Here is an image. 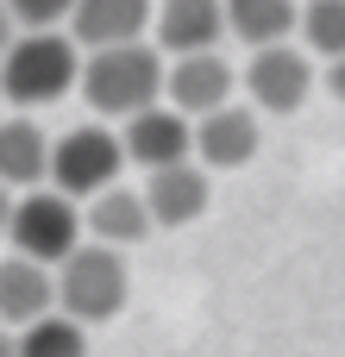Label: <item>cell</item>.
<instances>
[{"mask_svg":"<svg viewBox=\"0 0 345 357\" xmlns=\"http://www.w3.org/2000/svg\"><path fill=\"white\" fill-rule=\"evenodd\" d=\"M163 56L151 50V44H107V50H88V63H82V100L94 107V113H107V119H132V113H145V107H157L163 100Z\"/></svg>","mask_w":345,"mask_h":357,"instance_id":"1","label":"cell"},{"mask_svg":"<svg viewBox=\"0 0 345 357\" xmlns=\"http://www.w3.org/2000/svg\"><path fill=\"white\" fill-rule=\"evenodd\" d=\"M82 82V50L63 31H19L0 56V94L13 107H50Z\"/></svg>","mask_w":345,"mask_h":357,"instance_id":"2","label":"cell"},{"mask_svg":"<svg viewBox=\"0 0 345 357\" xmlns=\"http://www.w3.org/2000/svg\"><path fill=\"white\" fill-rule=\"evenodd\" d=\"M57 307L82 326H101L126 307V257L119 245H75L63 264H57Z\"/></svg>","mask_w":345,"mask_h":357,"instance_id":"3","label":"cell"},{"mask_svg":"<svg viewBox=\"0 0 345 357\" xmlns=\"http://www.w3.org/2000/svg\"><path fill=\"white\" fill-rule=\"evenodd\" d=\"M119 169H126V138L119 132H107V126H75V132H63L57 144H50V182L75 201V195H101V188H113L119 182Z\"/></svg>","mask_w":345,"mask_h":357,"instance_id":"4","label":"cell"},{"mask_svg":"<svg viewBox=\"0 0 345 357\" xmlns=\"http://www.w3.org/2000/svg\"><path fill=\"white\" fill-rule=\"evenodd\" d=\"M6 245L19 257H38V264H63L75 245H82V213L63 188H38L25 201H13V226H6Z\"/></svg>","mask_w":345,"mask_h":357,"instance_id":"5","label":"cell"},{"mask_svg":"<svg viewBox=\"0 0 345 357\" xmlns=\"http://www.w3.org/2000/svg\"><path fill=\"white\" fill-rule=\"evenodd\" d=\"M245 88L264 113H295L314 94V63L295 44H258L251 63H245Z\"/></svg>","mask_w":345,"mask_h":357,"instance_id":"6","label":"cell"},{"mask_svg":"<svg viewBox=\"0 0 345 357\" xmlns=\"http://www.w3.org/2000/svg\"><path fill=\"white\" fill-rule=\"evenodd\" d=\"M126 163H145V169H170V163H189L195 157V126H189V113H176V107H145V113H132L126 119Z\"/></svg>","mask_w":345,"mask_h":357,"instance_id":"7","label":"cell"},{"mask_svg":"<svg viewBox=\"0 0 345 357\" xmlns=\"http://www.w3.org/2000/svg\"><path fill=\"white\" fill-rule=\"evenodd\" d=\"M163 100H170L176 113H189V119H201V113L226 107V100H233V63H226L220 50L176 56V63H170V75H163Z\"/></svg>","mask_w":345,"mask_h":357,"instance_id":"8","label":"cell"},{"mask_svg":"<svg viewBox=\"0 0 345 357\" xmlns=\"http://www.w3.org/2000/svg\"><path fill=\"white\" fill-rule=\"evenodd\" d=\"M44 314H57V270L38 257H19V251L0 257V320L19 333Z\"/></svg>","mask_w":345,"mask_h":357,"instance_id":"9","label":"cell"},{"mask_svg":"<svg viewBox=\"0 0 345 357\" xmlns=\"http://www.w3.org/2000/svg\"><path fill=\"white\" fill-rule=\"evenodd\" d=\"M195 157H201V169H239V163H251L258 157V113H245V107H214V113H201L195 119Z\"/></svg>","mask_w":345,"mask_h":357,"instance_id":"10","label":"cell"},{"mask_svg":"<svg viewBox=\"0 0 345 357\" xmlns=\"http://www.w3.org/2000/svg\"><path fill=\"white\" fill-rule=\"evenodd\" d=\"M226 38V0H157V44L170 56L220 50Z\"/></svg>","mask_w":345,"mask_h":357,"instance_id":"11","label":"cell"},{"mask_svg":"<svg viewBox=\"0 0 345 357\" xmlns=\"http://www.w3.org/2000/svg\"><path fill=\"white\" fill-rule=\"evenodd\" d=\"M145 19H157V0H75V13H69V38L88 44V50L138 44V38H145Z\"/></svg>","mask_w":345,"mask_h":357,"instance_id":"12","label":"cell"},{"mask_svg":"<svg viewBox=\"0 0 345 357\" xmlns=\"http://www.w3.org/2000/svg\"><path fill=\"white\" fill-rule=\"evenodd\" d=\"M145 207H151L157 226H189V220H201V213H207V169H195V157H189V163H170V169H151Z\"/></svg>","mask_w":345,"mask_h":357,"instance_id":"13","label":"cell"},{"mask_svg":"<svg viewBox=\"0 0 345 357\" xmlns=\"http://www.w3.org/2000/svg\"><path fill=\"white\" fill-rule=\"evenodd\" d=\"M50 176V138L31 119H0V182L6 188H38Z\"/></svg>","mask_w":345,"mask_h":357,"instance_id":"14","label":"cell"},{"mask_svg":"<svg viewBox=\"0 0 345 357\" xmlns=\"http://www.w3.org/2000/svg\"><path fill=\"white\" fill-rule=\"evenodd\" d=\"M88 226H94V238L101 245H138L157 220H151V207H145V195H132V188H101L94 201H88Z\"/></svg>","mask_w":345,"mask_h":357,"instance_id":"15","label":"cell"},{"mask_svg":"<svg viewBox=\"0 0 345 357\" xmlns=\"http://www.w3.org/2000/svg\"><path fill=\"white\" fill-rule=\"evenodd\" d=\"M226 31L258 44H283L295 31V0H226Z\"/></svg>","mask_w":345,"mask_h":357,"instance_id":"16","label":"cell"},{"mask_svg":"<svg viewBox=\"0 0 345 357\" xmlns=\"http://www.w3.org/2000/svg\"><path fill=\"white\" fill-rule=\"evenodd\" d=\"M19 357H88V326L69 314H44L19 326Z\"/></svg>","mask_w":345,"mask_h":357,"instance_id":"17","label":"cell"},{"mask_svg":"<svg viewBox=\"0 0 345 357\" xmlns=\"http://www.w3.org/2000/svg\"><path fill=\"white\" fill-rule=\"evenodd\" d=\"M302 38H308V50H321L327 63L345 56V0H308V6H302Z\"/></svg>","mask_w":345,"mask_h":357,"instance_id":"18","label":"cell"},{"mask_svg":"<svg viewBox=\"0 0 345 357\" xmlns=\"http://www.w3.org/2000/svg\"><path fill=\"white\" fill-rule=\"evenodd\" d=\"M13 6V19H19V31H57V25H69V13H75V0H6Z\"/></svg>","mask_w":345,"mask_h":357,"instance_id":"19","label":"cell"},{"mask_svg":"<svg viewBox=\"0 0 345 357\" xmlns=\"http://www.w3.org/2000/svg\"><path fill=\"white\" fill-rule=\"evenodd\" d=\"M13 38H19V19H13V6L0 0V56H6V44H13Z\"/></svg>","mask_w":345,"mask_h":357,"instance_id":"20","label":"cell"},{"mask_svg":"<svg viewBox=\"0 0 345 357\" xmlns=\"http://www.w3.org/2000/svg\"><path fill=\"white\" fill-rule=\"evenodd\" d=\"M327 88H333V100H345V56L327 63Z\"/></svg>","mask_w":345,"mask_h":357,"instance_id":"21","label":"cell"},{"mask_svg":"<svg viewBox=\"0 0 345 357\" xmlns=\"http://www.w3.org/2000/svg\"><path fill=\"white\" fill-rule=\"evenodd\" d=\"M6 226H13V201H6V182H0V238H6Z\"/></svg>","mask_w":345,"mask_h":357,"instance_id":"22","label":"cell"},{"mask_svg":"<svg viewBox=\"0 0 345 357\" xmlns=\"http://www.w3.org/2000/svg\"><path fill=\"white\" fill-rule=\"evenodd\" d=\"M0 357H19V333H0Z\"/></svg>","mask_w":345,"mask_h":357,"instance_id":"23","label":"cell"}]
</instances>
